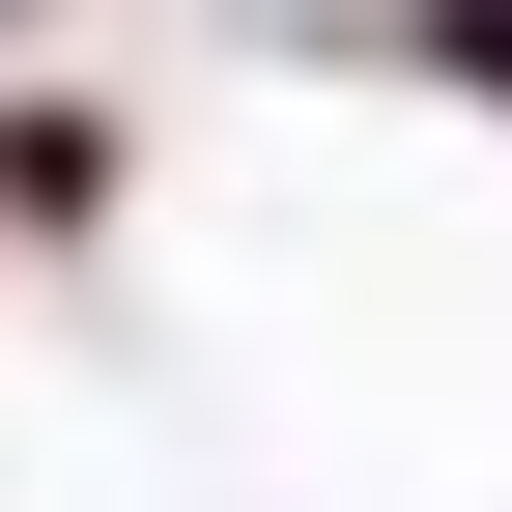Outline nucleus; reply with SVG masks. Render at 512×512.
<instances>
[{"instance_id":"1","label":"nucleus","mask_w":512,"mask_h":512,"mask_svg":"<svg viewBox=\"0 0 512 512\" xmlns=\"http://www.w3.org/2000/svg\"><path fill=\"white\" fill-rule=\"evenodd\" d=\"M456 57H484V86H512V0H484V29H456Z\"/></svg>"}]
</instances>
